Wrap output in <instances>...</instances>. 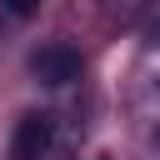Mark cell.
<instances>
[{"label": "cell", "mask_w": 160, "mask_h": 160, "mask_svg": "<svg viewBox=\"0 0 160 160\" xmlns=\"http://www.w3.org/2000/svg\"><path fill=\"white\" fill-rule=\"evenodd\" d=\"M5 10L20 20V15H30V10H40V0H5Z\"/></svg>", "instance_id": "277c9868"}, {"label": "cell", "mask_w": 160, "mask_h": 160, "mask_svg": "<svg viewBox=\"0 0 160 160\" xmlns=\"http://www.w3.org/2000/svg\"><path fill=\"white\" fill-rule=\"evenodd\" d=\"M145 45H160V0H155L150 15H145Z\"/></svg>", "instance_id": "3957f363"}, {"label": "cell", "mask_w": 160, "mask_h": 160, "mask_svg": "<svg viewBox=\"0 0 160 160\" xmlns=\"http://www.w3.org/2000/svg\"><path fill=\"white\" fill-rule=\"evenodd\" d=\"M50 140H55V115H45V110L20 115L15 135H10V160H45Z\"/></svg>", "instance_id": "6da1fadb"}, {"label": "cell", "mask_w": 160, "mask_h": 160, "mask_svg": "<svg viewBox=\"0 0 160 160\" xmlns=\"http://www.w3.org/2000/svg\"><path fill=\"white\" fill-rule=\"evenodd\" d=\"M30 75L40 85H70V80H80V55L70 45H40L30 55Z\"/></svg>", "instance_id": "7a4b0ae2"}]
</instances>
